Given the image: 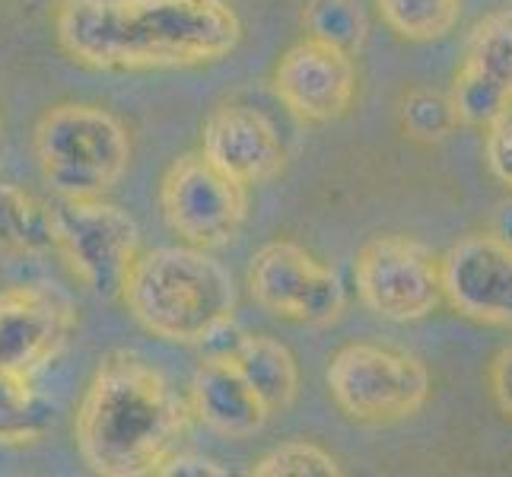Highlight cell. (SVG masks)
Wrapping results in <instances>:
<instances>
[{"label": "cell", "instance_id": "d6986e66", "mask_svg": "<svg viewBox=\"0 0 512 477\" xmlns=\"http://www.w3.org/2000/svg\"><path fill=\"white\" fill-rule=\"evenodd\" d=\"M385 26L404 42H436L462 16V0H376Z\"/></svg>", "mask_w": 512, "mask_h": 477}, {"label": "cell", "instance_id": "ac0fdd59", "mask_svg": "<svg viewBox=\"0 0 512 477\" xmlns=\"http://www.w3.org/2000/svg\"><path fill=\"white\" fill-rule=\"evenodd\" d=\"M51 408L32 392L29 379L0 369V446H32L48 433Z\"/></svg>", "mask_w": 512, "mask_h": 477}, {"label": "cell", "instance_id": "44dd1931", "mask_svg": "<svg viewBox=\"0 0 512 477\" xmlns=\"http://www.w3.org/2000/svg\"><path fill=\"white\" fill-rule=\"evenodd\" d=\"M462 121L455 115L452 96L436 90H411L401 99V128L408 137L420 144H433V140H446Z\"/></svg>", "mask_w": 512, "mask_h": 477}, {"label": "cell", "instance_id": "8fae6325", "mask_svg": "<svg viewBox=\"0 0 512 477\" xmlns=\"http://www.w3.org/2000/svg\"><path fill=\"white\" fill-rule=\"evenodd\" d=\"M443 299L471 322L512 328V245L493 233L458 239L439 258Z\"/></svg>", "mask_w": 512, "mask_h": 477}, {"label": "cell", "instance_id": "9c48e42d", "mask_svg": "<svg viewBox=\"0 0 512 477\" xmlns=\"http://www.w3.org/2000/svg\"><path fill=\"white\" fill-rule=\"evenodd\" d=\"M249 293L255 303L284 322L331 325L344 312L341 277L296 242H268L249 264Z\"/></svg>", "mask_w": 512, "mask_h": 477}, {"label": "cell", "instance_id": "3957f363", "mask_svg": "<svg viewBox=\"0 0 512 477\" xmlns=\"http://www.w3.org/2000/svg\"><path fill=\"white\" fill-rule=\"evenodd\" d=\"M134 322L172 344H210L233 325L236 284L217 258L194 245L137 255L121 290Z\"/></svg>", "mask_w": 512, "mask_h": 477}, {"label": "cell", "instance_id": "4fadbf2b", "mask_svg": "<svg viewBox=\"0 0 512 477\" xmlns=\"http://www.w3.org/2000/svg\"><path fill=\"white\" fill-rule=\"evenodd\" d=\"M449 96L468 128H490L512 115V10L493 13L474 29Z\"/></svg>", "mask_w": 512, "mask_h": 477}, {"label": "cell", "instance_id": "ba28073f", "mask_svg": "<svg viewBox=\"0 0 512 477\" xmlns=\"http://www.w3.org/2000/svg\"><path fill=\"white\" fill-rule=\"evenodd\" d=\"M163 220L185 245L223 249L242 233L249 214V188L223 175L210 159L185 153L166 169L160 182Z\"/></svg>", "mask_w": 512, "mask_h": 477}, {"label": "cell", "instance_id": "83f0119b", "mask_svg": "<svg viewBox=\"0 0 512 477\" xmlns=\"http://www.w3.org/2000/svg\"><path fill=\"white\" fill-rule=\"evenodd\" d=\"M0 134H4V118H0Z\"/></svg>", "mask_w": 512, "mask_h": 477}, {"label": "cell", "instance_id": "7402d4cb", "mask_svg": "<svg viewBox=\"0 0 512 477\" xmlns=\"http://www.w3.org/2000/svg\"><path fill=\"white\" fill-rule=\"evenodd\" d=\"M249 474L252 477H341L344 468L322 446L296 439V443H284L271 449L264 458H258V465H252Z\"/></svg>", "mask_w": 512, "mask_h": 477}, {"label": "cell", "instance_id": "52a82bcc", "mask_svg": "<svg viewBox=\"0 0 512 477\" xmlns=\"http://www.w3.org/2000/svg\"><path fill=\"white\" fill-rule=\"evenodd\" d=\"M353 280L363 306L388 322H420L443 303L439 255L414 236H373L357 252Z\"/></svg>", "mask_w": 512, "mask_h": 477}, {"label": "cell", "instance_id": "603a6c76", "mask_svg": "<svg viewBox=\"0 0 512 477\" xmlns=\"http://www.w3.org/2000/svg\"><path fill=\"white\" fill-rule=\"evenodd\" d=\"M487 166L506 188H512V115L487 128Z\"/></svg>", "mask_w": 512, "mask_h": 477}, {"label": "cell", "instance_id": "2e32d148", "mask_svg": "<svg viewBox=\"0 0 512 477\" xmlns=\"http://www.w3.org/2000/svg\"><path fill=\"white\" fill-rule=\"evenodd\" d=\"M226 353L236 360L271 417L293 408L299 395V366L287 344L268 338V334H239Z\"/></svg>", "mask_w": 512, "mask_h": 477}, {"label": "cell", "instance_id": "484cf974", "mask_svg": "<svg viewBox=\"0 0 512 477\" xmlns=\"http://www.w3.org/2000/svg\"><path fill=\"white\" fill-rule=\"evenodd\" d=\"M493 236H500L506 245H512V198L503 201L497 207V214H493V229H490Z\"/></svg>", "mask_w": 512, "mask_h": 477}, {"label": "cell", "instance_id": "5bb4252c", "mask_svg": "<svg viewBox=\"0 0 512 477\" xmlns=\"http://www.w3.org/2000/svg\"><path fill=\"white\" fill-rule=\"evenodd\" d=\"M201 153L245 188L277 179L287 166V150L268 115L239 102H226L207 115Z\"/></svg>", "mask_w": 512, "mask_h": 477}, {"label": "cell", "instance_id": "7c38bea8", "mask_svg": "<svg viewBox=\"0 0 512 477\" xmlns=\"http://www.w3.org/2000/svg\"><path fill=\"white\" fill-rule=\"evenodd\" d=\"M271 86L290 115L306 125H328L350 112L357 96V67L347 51L303 39L277 61Z\"/></svg>", "mask_w": 512, "mask_h": 477}, {"label": "cell", "instance_id": "4316f807", "mask_svg": "<svg viewBox=\"0 0 512 477\" xmlns=\"http://www.w3.org/2000/svg\"><path fill=\"white\" fill-rule=\"evenodd\" d=\"M39 4H45V0H39ZM51 4H55V7H58V4H61V0H51Z\"/></svg>", "mask_w": 512, "mask_h": 477}, {"label": "cell", "instance_id": "6da1fadb", "mask_svg": "<svg viewBox=\"0 0 512 477\" xmlns=\"http://www.w3.org/2000/svg\"><path fill=\"white\" fill-rule=\"evenodd\" d=\"M55 35L93 70H188L233 55L242 23L226 0H61Z\"/></svg>", "mask_w": 512, "mask_h": 477}, {"label": "cell", "instance_id": "e0dca14e", "mask_svg": "<svg viewBox=\"0 0 512 477\" xmlns=\"http://www.w3.org/2000/svg\"><path fill=\"white\" fill-rule=\"evenodd\" d=\"M55 249L51 210L29 191L0 182V252L39 255Z\"/></svg>", "mask_w": 512, "mask_h": 477}, {"label": "cell", "instance_id": "d4e9b609", "mask_svg": "<svg viewBox=\"0 0 512 477\" xmlns=\"http://www.w3.org/2000/svg\"><path fill=\"white\" fill-rule=\"evenodd\" d=\"M487 382H490V395L497 401V408L512 420V344L493 357Z\"/></svg>", "mask_w": 512, "mask_h": 477}, {"label": "cell", "instance_id": "9a60e30c", "mask_svg": "<svg viewBox=\"0 0 512 477\" xmlns=\"http://www.w3.org/2000/svg\"><path fill=\"white\" fill-rule=\"evenodd\" d=\"M191 417H198L207 430L229 439L255 436L268 423V408L258 392L242 376V369L229 353H210L194 369L191 392H188Z\"/></svg>", "mask_w": 512, "mask_h": 477}, {"label": "cell", "instance_id": "30bf717a", "mask_svg": "<svg viewBox=\"0 0 512 477\" xmlns=\"http://www.w3.org/2000/svg\"><path fill=\"white\" fill-rule=\"evenodd\" d=\"M77 325L74 303L48 284L0 290V369L32 379L64 350Z\"/></svg>", "mask_w": 512, "mask_h": 477}, {"label": "cell", "instance_id": "ffe728a7", "mask_svg": "<svg viewBox=\"0 0 512 477\" xmlns=\"http://www.w3.org/2000/svg\"><path fill=\"white\" fill-rule=\"evenodd\" d=\"M306 39L357 55L366 42V13L357 0H309L303 10Z\"/></svg>", "mask_w": 512, "mask_h": 477}, {"label": "cell", "instance_id": "8992f818", "mask_svg": "<svg viewBox=\"0 0 512 477\" xmlns=\"http://www.w3.org/2000/svg\"><path fill=\"white\" fill-rule=\"evenodd\" d=\"M48 210L55 249L83 287L99 299H121L131 264L140 255L137 220L102 198H61Z\"/></svg>", "mask_w": 512, "mask_h": 477}, {"label": "cell", "instance_id": "7a4b0ae2", "mask_svg": "<svg viewBox=\"0 0 512 477\" xmlns=\"http://www.w3.org/2000/svg\"><path fill=\"white\" fill-rule=\"evenodd\" d=\"M191 423L188 401L131 350H112L86 385L74 439L86 468L102 477L156 474Z\"/></svg>", "mask_w": 512, "mask_h": 477}, {"label": "cell", "instance_id": "cb8c5ba5", "mask_svg": "<svg viewBox=\"0 0 512 477\" xmlns=\"http://www.w3.org/2000/svg\"><path fill=\"white\" fill-rule=\"evenodd\" d=\"M156 474H163V477H179V474H194V477H226L229 471L214 462V458H207V455H194V452H172L166 462L160 465V471Z\"/></svg>", "mask_w": 512, "mask_h": 477}, {"label": "cell", "instance_id": "277c9868", "mask_svg": "<svg viewBox=\"0 0 512 477\" xmlns=\"http://www.w3.org/2000/svg\"><path fill=\"white\" fill-rule=\"evenodd\" d=\"M32 147L58 198H102L131 163L125 125L90 102H61L48 109L35 125Z\"/></svg>", "mask_w": 512, "mask_h": 477}, {"label": "cell", "instance_id": "5b68a950", "mask_svg": "<svg viewBox=\"0 0 512 477\" xmlns=\"http://www.w3.org/2000/svg\"><path fill=\"white\" fill-rule=\"evenodd\" d=\"M334 404L360 423H398L430 398V369L417 357L382 344H347L328 363Z\"/></svg>", "mask_w": 512, "mask_h": 477}, {"label": "cell", "instance_id": "f1b7e54d", "mask_svg": "<svg viewBox=\"0 0 512 477\" xmlns=\"http://www.w3.org/2000/svg\"><path fill=\"white\" fill-rule=\"evenodd\" d=\"M509 10H512V7H509Z\"/></svg>", "mask_w": 512, "mask_h": 477}]
</instances>
